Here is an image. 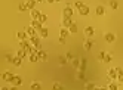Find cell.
<instances>
[{"label": "cell", "mask_w": 123, "mask_h": 90, "mask_svg": "<svg viewBox=\"0 0 123 90\" xmlns=\"http://www.w3.org/2000/svg\"><path fill=\"white\" fill-rule=\"evenodd\" d=\"M73 13H74V11H73V7H71V6H67L64 11H62V16H64V18H71Z\"/></svg>", "instance_id": "1"}, {"label": "cell", "mask_w": 123, "mask_h": 90, "mask_svg": "<svg viewBox=\"0 0 123 90\" xmlns=\"http://www.w3.org/2000/svg\"><path fill=\"white\" fill-rule=\"evenodd\" d=\"M30 43L33 44L34 47H37V46H40V44H42V43H40V35L37 34V35H34V37H30Z\"/></svg>", "instance_id": "2"}, {"label": "cell", "mask_w": 123, "mask_h": 90, "mask_svg": "<svg viewBox=\"0 0 123 90\" xmlns=\"http://www.w3.org/2000/svg\"><path fill=\"white\" fill-rule=\"evenodd\" d=\"M12 78H13V74L11 73V71H6V73H3L2 74V80H3V81H12Z\"/></svg>", "instance_id": "3"}, {"label": "cell", "mask_w": 123, "mask_h": 90, "mask_svg": "<svg viewBox=\"0 0 123 90\" xmlns=\"http://www.w3.org/2000/svg\"><path fill=\"white\" fill-rule=\"evenodd\" d=\"M25 33L28 34V37H34V35H37V34H39V31H37L36 28H33L31 25H30V27H27V28H25Z\"/></svg>", "instance_id": "4"}, {"label": "cell", "mask_w": 123, "mask_h": 90, "mask_svg": "<svg viewBox=\"0 0 123 90\" xmlns=\"http://www.w3.org/2000/svg\"><path fill=\"white\" fill-rule=\"evenodd\" d=\"M74 22L71 18H62V28H70Z\"/></svg>", "instance_id": "5"}, {"label": "cell", "mask_w": 123, "mask_h": 90, "mask_svg": "<svg viewBox=\"0 0 123 90\" xmlns=\"http://www.w3.org/2000/svg\"><path fill=\"white\" fill-rule=\"evenodd\" d=\"M12 86H16V87H18V86H21L22 84V78L19 77V75H13V78H12Z\"/></svg>", "instance_id": "6"}, {"label": "cell", "mask_w": 123, "mask_h": 90, "mask_svg": "<svg viewBox=\"0 0 123 90\" xmlns=\"http://www.w3.org/2000/svg\"><path fill=\"white\" fill-rule=\"evenodd\" d=\"M31 27H33V28H36L37 31H40V30L43 28V24H42L40 21H37V19H33V21H31Z\"/></svg>", "instance_id": "7"}, {"label": "cell", "mask_w": 123, "mask_h": 90, "mask_svg": "<svg viewBox=\"0 0 123 90\" xmlns=\"http://www.w3.org/2000/svg\"><path fill=\"white\" fill-rule=\"evenodd\" d=\"M36 3H37V0H27L25 6H27L28 11H33V9H36Z\"/></svg>", "instance_id": "8"}, {"label": "cell", "mask_w": 123, "mask_h": 90, "mask_svg": "<svg viewBox=\"0 0 123 90\" xmlns=\"http://www.w3.org/2000/svg\"><path fill=\"white\" fill-rule=\"evenodd\" d=\"M104 39H105V41H107V43H113L114 40H116V35H114L113 33H105Z\"/></svg>", "instance_id": "9"}, {"label": "cell", "mask_w": 123, "mask_h": 90, "mask_svg": "<svg viewBox=\"0 0 123 90\" xmlns=\"http://www.w3.org/2000/svg\"><path fill=\"white\" fill-rule=\"evenodd\" d=\"M79 13H80L82 16H86V15H89V6H87V5H83L80 9H79Z\"/></svg>", "instance_id": "10"}, {"label": "cell", "mask_w": 123, "mask_h": 90, "mask_svg": "<svg viewBox=\"0 0 123 90\" xmlns=\"http://www.w3.org/2000/svg\"><path fill=\"white\" fill-rule=\"evenodd\" d=\"M16 37H18L19 41H22V40H28V34L25 33V31H18V33H16Z\"/></svg>", "instance_id": "11"}, {"label": "cell", "mask_w": 123, "mask_h": 90, "mask_svg": "<svg viewBox=\"0 0 123 90\" xmlns=\"http://www.w3.org/2000/svg\"><path fill=\"white\" fill-rule=\"evenodd\" d=\"M30 15H31V18L33 19H40V16H42V13H40V11H37V9H33V11H30Z\"/></svg>", "instance_id": "12"}, {"label": "cell", "mask_w": 123, "mask_h": 90, "mask_svg": "<svg viewBox=\"0 0 123 90\" xmlns=\"http://www.w3.org/2000/svg\"><path fill=\"white\" fill-rule=\"evenodd\" d=\"M117 71H116V68H111L110 71H108V78H111V80H117Z\"/></svg>", "instance_id": "13"}, {"label": "cell", "mask_w": 123, "mask_h": 90, "mask_svg": "<svg viewBox=\"0 0 123 90\" xmlns=\"http://www.w3.org/2000/svg\"><path fill=\"white\" fill-rule=\"evenodd\" d=\"M85 34L87 35V37H92V35L95 34V28H93V27H86V28H85Z\"/></svg>", "instance_id": "14"}, {"label": "cell", "mask_w": 123, "mask_h": 90, "mask_svg": "<svg viewBox=\"0 0 123 90\" xmlns=\"http://www.w3.org/2000/svg\"><path fill=\"white\" fill-rule=\"evenodd\" d=\"M28 46H33V44L30 43V40H22V41H19V47H21V49H24V50H25Z\"/></svg>", "instance_id": "15"}, {"label": "cell", "mask_w": 123, "mask_h": 90, "mask_svg": "<svg viewBox=\"0 0 123 90\" xmlns=\"http://www.w3.org/2000/svg\"><path fill=\"white\" fill-rule=\"evenodd\" d=\"M68 35H70V30H68V28H61V31H59V37L67 39Z\"/></svg>", "instance_id": "16"}, {"label": "cell", "mask_w": 123, "mask_h": 90, "mask_svg": "<svg viewBox=\"0 0 123 90\" xmlns=\"http://www.w3.org/2000/svg\"><path fill=\"white\" fill-rule=\"evenodd\" d=\"M28 59H30V62H37V61H40V58H39V52L31 53V55L28 56Z\"/></svg>", "instance_id": "17"}, {"label": "cell", "mask_w": 123, "mask_h": 90, "mask_svg": "<svg viewBox=\"0 0 123 90\" xmlns=\"http://www.w3.org/2000/svg\"><path fill=\"white\" fill-rule=\"evenodd\" d=\"M48 34H49V31H48V28H46V27H43V28L39 31V35H40L42 39H46V37H48Z\"/></svg>", "instance_id": "18"}, {"label": "cell", "mask_w": 123, "mask_h": 90, "mask_svg": "<svg viewBox=\"0 0 123 90\" xmlns=\"http://www.w3.org/2000/svg\"><path fill=\"white\" fill-rule=\"evenodd\" d=\"M95 13H96V15H99V16H102V15L105 13V7H104V6H96Z\"/></svg>", "instance_id": "19"}, {"label": "cell", "mask_w": 123, "mask_h": 90, "mask_svg": "<svg viewBox=\"0 0 123 90\" xmlns=\"http://www.w3.org/2000/svg\"><path fill=\"white\" fill-rule=\"evenodd\" d=\"M39 58H40V61L46 62V61H48V53H46L45 50H40V52H39Z\"/></svg>", "instance_id": "20"}, {"label": "cell", "mask_w": 123, "mask_h": 90, "mask_svg": "<svg viewBox=\"0 0 123 90\" xmlns=\"http://www.w3.org/2000/svg\"><path fill=\"white\" fill-rule=\"evenodd\" d=\"M12 64L15 65V67H21V64H22V58H19V56H16L15 55V58H13V62Z\"/></svg>", "instance_id": "21"}, {"label": "cell", "mask_w": 123, "mask_h": 90, "mask_svg": "<svg viewBox=\"0 0 123 90\" xmlns=\"http://www.w3.org/2000/svg\"><path fill=\"white\" fill-rule=\"evenodd\" d=\"M16 56H19V58H22V59H24V58H27L28 55H27V52H25L24 49H19L18 52H16Z\"/></svg>", "instance_id": "22"}, {"label": "cell", "mask_w": 123, "mask_h": 90, "mask_svg": "<svg viewBox=\"0 0 123 90\" xmlns=\"http://www.w3.org/2000/svg\"><path fill=\"white\" fill-rule=\"evenodd\" d=\"M31 90H42V86H40V83L39 81H34V83H31Z\"/></svg>", "instance_id": "23"}, {"label": "cell", "mask_w": 123, "mask_h": 90, "mask_svg": "<svg viewBox=\"0 0 123 90\" xmlns=\"http://www.w3.org/2000/svg\"><path fill=\"white\" fill-rule=\"evenodd\" d=\"M92 46H93V43H92L91 40H87V41H85V44H83V47H85V50H91V49H92Z\"/></svg>", "instance_id": "24"}, {"label": "cell", "mask_w": 123, "mask_h": 90, "mask_svg": "<svg viewBox=\"0 0 123 90\" xmlns=\"http://www.w3.org/2000/svg\"><path fill=\"white\" fill-rule=\"evenodd\" d=\"M111 59H113L111 53H105V56H104V61H102V62H105V64H108V62H111Z\"/></svg>", "instance_id": "25"}, {"label": "cell", "mask_w": 123, "mask_h": 90, "mask_svg": "<svg viewBox=\"0 0 123 90\" xmlns=\"http://www.w3.org/2000/svg\"><path fill=\"white\" fill-rule=\"evenodd\" d=\"M85 69H86V59L83 58L80 61V68H79V71H83V73H85Z\"/></svg>", "instance_id": "26"}, {"label": "cell", "mask_w": 123, "mask_h": 90, "mask_svg": "<svg viewBox=\"0 0 123 90\" xmlns=\"http://www.w3.org/2000/svg\"><path fill=\"white\" fill-rule=\"evenodd\" d=\"M73 67H74L76 69H79V68H80V61H79L77 58H74V59H73Z\"/></svg>", "instance_id": "27"}, {"label": "cell", "mask_w": 123, "mask_h": 90, "mask_svg": "<svg viewBox=\"0 0 123 90\" xmlns=\"http://www.w3.org/2000/svg\"><path fill=\"white\" fill-rule=\"evenodd\" d=\"M68 30H70V34H76V33H77V25H76V24H73Z\"/></svg>", "instance_id": "28"}, {"label": "cell", "mask_w": 123, "mask_h": 90, "mask_svg": "<svg viewBox=\"0 0 123 90\" xmlns=\"http://www.w3.org/2000/svg\"><path fill=\"white\" fill-rule=\"evenodd\" d=\"M110 7L111 9H117L119 7V3L116 2V0H110Z\"/></svg>", "instance_id": "29"}, {"label": "cell", "mask_w": 123, "mask_h": 90, "mask_svg": "<svg viewBox=\"0 0 123 90\" xmlns=\"http://www.w3.org/2000/svg\"><path fill=\"white\" fill-rule=\"evenodd\" d=\"M52 90H64V87L61 86L59 83H55L54 86H52Z\"/></svg>", "instance_id": "30"}, {"label": "cell", "mask_w": 123, "mask_h": 90, "mask_svg": "<svg viewBox=\"0 0 123 90\" xmlns=\"http://www.w3.org/2000/svg\"><path fill=\"white\" fill-rule=\"evenodd\" d=\"M117 89H119L117 83H110L108 84V90H117Z\"/></svg>", "instance_id": "31"}, {"label": "cell", "mask_w": 123, "mask_h": 90, "mask_svg": "<svg viewBox=\"0 0 123 90\" xmlns=\"http://www.w3.org/2000/svg\"><path fill=\"white\" fill-rule=\"evenodd\" d=\"M58 62L61 65H65L67 64V58H64V56H59V59H58Z\"/></svg>", "instance_id": "32"}, {"label": "cell", "mask_w": 123, "mask_h": 90, "mask_svg": "<svg viewBox=\"0 0 123 90\" xmlns=\"http://www.w3.org/2000/svg\"><path fill=\"white\" fill-rule=\"evenodd\" d=\"M85 89H86V90H93L95 86H93L92 83H86V84H85Z\"/></svg>", "instance_id": "33"}, {"label": "cell", "mask_w": 123, "mask_h": 90, "mask_svg": "<svg viewBox=\"0 0 123 90\" xmlns=\"http://www.w3.org/2000/svg\"><path fill=\"white\" fill-rule=\"evenodd\" d=\"M18 9H19V12H25V11H27V6H25V3H21L18 6Z\"/></svg>", "instance_id": "34"}, {"label": "cell", "mask_w": 123, "mask_h": 90, "mask_svg": "<svg viewBox=\"0 0 123 90\" xmlns=\"http://www.w3.org/2000/svg\"><path fill=\"white\" fill-rule=\"evenodd\" d=\"M39 21H40L42 24H45V22H48V16H46V15H43V13H42V16H40V19H39Z\"/></svg>", "instance_id": "35"}, {"label": "cell", "mask_w": 123, "mask_h": 90, "mask_svg": "<svg viewBox=\"0 0 123 90\" xmlns=\"http://www.w3.org/2000/svg\"><path fill=\"white\" fill-rule=\"evenodd\" d=\"M77 78H79V80H83V81H85V73H83V71H79Z\"/></svg>", "instance_id": "36"}, {"label": "cell", "mask_w": 123, "mask_h": 90, "mask_svg": "<svg viewBox=\"0 0 123 90\" xmlns=\"http://www.w3.org/2000/svg\"><path fill=\"white\" fill-rule=\"evenodd\" d=\"M82 6H83V3H82V2H80V0H77V2H76V3H74V7H76V9H80V7H82Z\"/></svg>", "instance_id": "37"}, {"label": "cell", "mask_w": 123, "mask_h": 90, "mask_svg": "<svg viewBox=\"0 0 123 90\" xmlns=\"http://www.w3.org/2000/svg\"><path fill=\"white\" fill-rule=\"evenodd\" d=\"M104 56H105V52H101L99 55H98V59L99 61H104Z\"/></svg>", "instance_id": "38"}, {"label": "cell", "mask_w": 123, "mask_h": 90, "mask_svg": "<svg viewBox=\"0 0 123 90\" xmlns=\"http://www.w3.org/2000/svg\"><path fill=\"white\" fill-rule=\"evenodd\" d=\"M117 81H119V83H123V73L117 75Z\"/></svg>", "instance_id": "39"}, {"label": "cell", "mask_w": 123, "mask_h": 90, "mask_svg": "<svg viewBox=\"0 0 123 90\" xmlns=\"http://www.w3.org/2000/svg\"><path fill=\"white\" fill-rule=\"evenodd\" d=\"M65 58H67V59H74V58H73V53H71V52H68L67 55H65Z\"/></svg>", "instance_id": "40"}, {"label": "cell", "mask_w": 123, "mask_h": 90, "mask_svg": "<svg viewBox=\"0 0 123 90\" xmlns=\"http://www.w3.org/2000/svg\"><path fill=\"white\" fill-rule=\"evenodd\" d=\"M116 71H117V74H122V73H123V69H122L120 67H117V68H116Z\"/></svg>", "instance_id": "41"}, {"label": "cell", "mask_w": 123, "mask_h": 90, "mask_svg": "<svg viewBox=\"0 0 123 90\" xmlns=\"http://www.w3.org/2000/svg\"><path fill=\"white\" fill-rule=\"evenodd\" d=\"M59 43L64 44V43H65V39H64V37H59Z\"/></svg>", "instance_id": "42"}, {"label": "cell", "mask_w": 123, "mask_h": 90, "mask_svg": "<svg viewBox=\"0 0 123 90\" xmlns=\"http://www.w3.org/2000/svg\"><path fill=\"white\" fill-rule=\"evenodd\" d=\"M46 2H48V3H54V2H55V0H46Z\"/></svg>", "instance_id": "43"}, {"label": "cell", "mask_w": 123, "mask_h": 90, "mask_svg": "<svg viewBox=\"0 0 123 90\" xmlns=\"http://www.w3.org/2000/svg\"><path fill=\"white\" fill-rule=\"evenodd\" d=\"M11 90H18V87H16V86H13V87H12Z\"/></svg>", "instance_id": "44"}, {"label": "cell", "mask_w": 123, "mask_h": 90, "mask_svg": "<svg viewBox=\"0 0 123 90\" xmlns=\"http://www.w3.org/2000/svg\"><path fill=\"white\" fill-rule=\"evenodd\" d=\"M93 90H102V87H95Z\"/></svg>", "instance_id": "45"}, {"label": "cell", "mask_w": 123, "mask_h": 90, "mask_svg": "<svg viewBox=\"0 0 123 90\" xmlns=\"http://www.w3.org/2000/svg\"><path fill=\"white\" fill-rule=\"evenodd\" d=\"M2 90H11V89H7V87H2Z\"/></svg>", "instance_id": "46"}, {"label": "cell", "mask_w": 123, "mask_h": 90, "mask_svg": "<svg viewBox=\"0 0 123 90\" xmlns=\"http://www.w3.org/2000/svg\"><path fill=\"white\" fill-rule=\"evenodd\" d=\"M37 2H39V3H40V2H45V0H37Z\"/></svg>", "instance_id": "47"}, {"label": "cell", "mask_w": 123, "mask_h": 90, "mask_svg": "<svg viewBox=\"0 0 123 90\" xmlns=\"http://www.w3.org/2000/svg\"><path fill=\"white\" fill-rule=\"evenodd\" d=\"M55 2H62V0H55Z\"/></svg>", "instance_id": "48"}]
</instances>
